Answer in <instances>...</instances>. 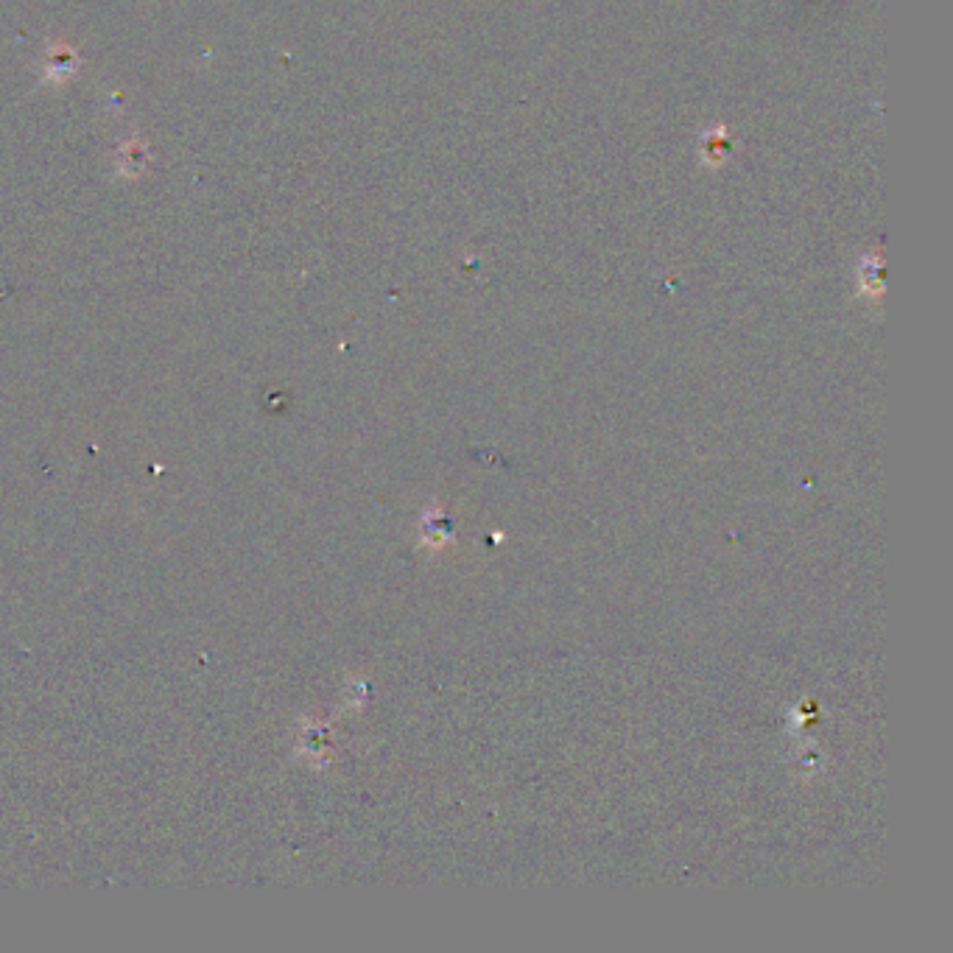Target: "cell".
<instances>
[{"label": "cell", "mask_w": 953, "mask_h": 953, "mask_svg": "<svg viewBox=\"0 0 953 953\" xmlns=\"http://www.w3.org/2000/svg\"><path fill=\"white\" fill-rule=\"evenodd\" d=\"M727 157H730V132H727V126H719L716 132H705V137H702V160L716 168Z\"/></svg>", "instance_id": "obj_1"}, {"label": "cell", "mask_w": 953, "mask_h": 953, "mask_svg": "<svg viewBox=\"0 0 953 953\" xmlns=\"http://www.w3.org/2000/svg\"><path fill=\"white\" fill-rule=\"evenodd\" d=\"M881 277H884L881 255L872 252V255L861 260V283H864V291L872 294V297H881Z\"/></svg>", "instance_id": "obj_2"}]
</instances>
